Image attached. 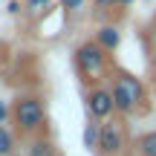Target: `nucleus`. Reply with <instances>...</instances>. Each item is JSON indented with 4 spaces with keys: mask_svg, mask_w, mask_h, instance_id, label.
<instances>
[{
    "mask_svg": "<svg viewBox=\"0 0 156 156\" xmlns=\"http://www.w3.org/2000/svg\"><path fill=\"white\" fill-rule=\"evenodd\" d=\"M95 44L101 46V49H107V52H116L119 49V44H122V32H119L116 26H101L98 32H95Z\"/></svg>",
    "mask_w": 156,
    "mask_h": 156,
    "instance_id": "obj_6",
    "label": "nucleus"
},
{
    "mask_svg": "<svg viewBox=\"0 0 156 156\" xmlns=\"http://www.w3.org/2000/svg\"><path fill=\"white\" fill-rule=\"evenodd\" d=\"M26 156H58V147H55V142H52V139H46V136H38V139L29 142Z\"/></svg>",
    "mask_w": 156,
    "mask_h": 156,
    "instance_id": "obj_7",
    "label": "nucleus"
},
{
    "mask_svg": "<svg viewBox=\"0 0 156 156\" xmlns=\"http://www.w3.org/2000/svg\"><path fill=\"white\" fill-rule=\"evenodd\" d=\"M110 93H113L116 113H122V116H130V113H136V110L142 107V101H145V84H142L133 73L116 69V73H113Z\"/></svg>",
    "mask_w": 156,
    "mask_h": 156,
    "instance_id": "obj_1",
    "label": "nucleus"
},
{
    "mask_svg": "<svg viewBox=\"0 0 156 156\" xmlns=\"http://www.w3.org/2000/svg\"><path fill=\"white\" fill-rule=\"evenodd\" d=\"M133 3V0H95V6H98V9H124V6H130Z\"/></svg>",
    "mask_w": 156,
    "mask_h": 156,
    "instance_id": "obj_11",
    "label": "nucleus"
},
{
    "mask_svg": "<svg viewBox=\"0 0 156 156\" xmlns=\"http://www.w3.org/2000/svg\"><path fill=\"white\" fill-rule=\"evenodd\" d=\"M75 69H78V75H81V81H87V84L95 87V84L107 75V69H110V52L101 49L95 41H84L75 49Z\"/></svg>",
    "mask_w": 156,
    "mask_h": 156,
    "instance_id": "obj_2",
    "label": "nucleus"
},
{
    "mask_svg": "<svg viewBox=\"0 0 156 156\" xmlns=\"http://www.w3.org/2000/svg\"><path fill=\"white\" fill-rule=\"evenodd\" d=\"M98 130H101V122H93L90 119V124L84 127V147H90V151L98 147Z\"/></svg>",
    "mask_w": 156,
    "mask_h": 156,
    "instance_id": "obj_10",
    "label": "nucleus"
},
{
    "mask_svg": "<svg viewBox=\"0 0 156 156\" xmlns=\"http://www.w3.org/2000/svg\"><path fill=\"white\" fill-rule=\"evenodd\" d=\"M12 119L20 133H38L46 124V107L38 95H20L12 104Z\"/></svg>",
    "mask_w": 156,
    "mask_h": 156,
    "instance_id": "obj_3",
    "label": "nucleus"
},
{
    "mask_svg": "<svg viewBox=\"0 0 156 156\" xmlns=\"http://www.w3.org/2000/svg\"><path fill=\"white\" fill-rule=\"evenodd\" d=\"M61 3H64V9H81L84 0H61Z\"/></svg>",
    "mask_w": 156,
    "mask_h": 156,
    "instance_id": "obj_13",
    "label": "nucleus"
},
{
    "mask_svg": "<svg viewBox=\"0 0 156 156\" xmlns=\"http://www.w3.org/2000/svg\"><path fill=\"white\" fill-rule=\"evenodd\" d=\"M6 119H9V104H6V101H0V124H3Z\"/></svg>",
    "mask_w": 156,
    "mask_h": 156,
    "instance_id": "obj_14",
    "label": "nucleus"
},
{
    "mask_svg": "<svg viewBox=\"0 0 156 156\" xmlns=\"http://www.w3.org/2000/svg\"><path fill=\"white\" fill-rule=\"evenodd\" d=\"M46 6H49V0H29V9L32 12H44Z\"/></svg>",
    "mask_w": 156,
    "mask_h": 156,
    "instance_id": "obj_12",
    "label": "nucleus"
},
{
    "mask_svg": "<svg viewBox=\"0 0 156 156\" xmlns=\"http://www.w3.org/2000/svg\"><path fill=\"white\" fill-rule=\"evenodd\" d=\"M87 113H90V119H93V122H107V119L116 113V104H113L110 87L95 84V87L87 90Z\"/></svg>",
    "mask_w": 156,
    "mask_h": 156,
    "instance_id": "obj_5",
    "label": "nucleus"
},
{
    "mask_svg": "<svg viewBox=\"0 0 156 156\" xmlns=\"http://www.w3.org/2000/svg\"><path fill=\"white\" fill-rule=\"evenodd\" d=\"M136 156H156V130L142 133L136 139Z\"/></svg>",
    "mask_w": 156,
    "mask_h": 156,
    "instance_id": "obj_8",
    "label": "nucleus"
},
{
    "mask_svg": "<svg viewBox=\"0 0 156 156\" xmlns=\"http://www.w3.org/2000/svg\"><path fill=\"white\" fill-rule=\"evenodd\" d=\"M15 145H17L15 133L0 124V156H12V153H15Z\"/></svg>",
    "mask_w": 156,
    "mask_h": 156,
    "instance_id": "obj_9",
    "label": "nucleus"
},
{
    "mask_svg": "<svg viewBox=\"0 0 156 156\" xmlns=\"http://www.w3.org/2000/svg\"><path fill=\"white\" fill-rule=\"evenodd\" d=\"M127 145V136H124V124L119 119H107L101 122V130H98V151L101 156H119Z\"/></svg>",
    "mask_w": 156,
    "mask_h": 156,
    "instance_id": "obj_4",
    "label": "nucleus"
}]
</instances>
